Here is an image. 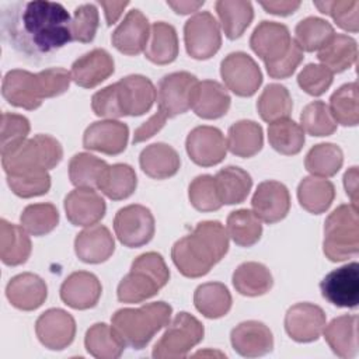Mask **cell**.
<instances>
[{"mask_svg":"<svg viewBox=\"0 0 359 359\" xmlns=\"http://www.w3.org/2000/svg\"><path fill=\"white\" fill-rule=\"evenodd\" d=\"M1 31L17 52L32 59L73 41L70 14L60 3L48 0L13 3L1 13Z\"/></svg>","mask_w":359,"mask_h":359,"instance_id":"6da1fadb","label":"cell"},{"mask_svg":"<svg viewBox=\"0 0 359 359\" xmlns=\"http://www.w3.org/2000/svg\"><path fill=\"white\" fill-rule=\"evenodd\" d=\"M229 234L217 220L199 222L192 233L177 240L171 258L177 269L187 278H201L227 254Z\"/></svg>","mask_w":359,"mask_h":359,"instance_id":"7a4b0ae2","label":"cell"},{"mask_svg":"<svg viewBox=\"0 0 359 359\" xmlns=\"http://www.w3.org/2000/svg\"><path fill=\"white\" fill-rule=\"evenodd\" d=\"M172 307L165 302H153L136 309H119L112 314L111 325L126 346L143 349L171 318Z\"/></svg>","mask_w":359,"mask_h":359,"instance_id":"3957f363","label":"cell"},{"mask_svg":"<svg viewBox=\"0 0 359 359\" xmlns=\"http://www.w3.org/2000/svg\"><path fill=\"white\" fill-rule=\"evenodd\" d=\"M168 280L170 269L158 252L140 254L132 262L129 273L118 285V300L122 303H142L156 296Z\"/></svg>","mask_w":359,"mask_h":359,"instance_id":"277c9868","label":"cell"},{"mask_svg":"<svg viewBox=\"0 0 359 359\" xmlns=\"http://www.w3.org/2000/svg\"><path fill=\"white\" fill-rule=\"evenodd\" d=\"M323 251L332 262L345 261L359 252L358 208L339 205L324 223Z\"/></svg>","mask_w":359,"mask_h":359,"instance_id":"5b68a950","label":"cell"},{"mask_svg":"<svg viewBox=\"0 0 359 359\" xmlns=\"http://www.w3.org/2000/svg\"><path fill=\"white\" fill-rule=\"evenodd\" d=\"M63 158V147L57 139L49 135H35L25 140L14 151L1 156V165L6 174L22 171L50 170Z\"/></svg>","mask_w":359,"mask_h":359,"instance_id":"8992f818","label":"cell"},{"mask_svg":"<svg viewBox=\"0 0 359 359\" xmlns=\"http://www.w3.org/2000/svg\"><path fill=\"white\" fill-rule=\"evenodd\" d=\"M203 324L187 311L178 313L161 338L154 344L151 356L156 359L185 358L203 339Z\"/></svg>","mask_w":359,"mask_h":359,"instance_id":"52a82bcc","label":"cell"},{"mask_svg":"<svg viewBox=\"0 0 359 359\" xmlns=\"http://www.w3.org/2000/svg\"><path fill=\"white\" fill-rule=\"evenodd\" d=\"M187 53L196 60L210 59L222 46L220 25L209 11H199L184 25Z\"/></svg>","mask_w":359,"mask_h":359,"instance_id":"ba28073f","label":"cell"},{"mask_svg":"<svg viewBox=\"0 0 359 359\" xmlns=\"http://www.w3.org/2000/svg\"><path fill=\"white\" fill-rule=\"evenodd\" d=\"M115 236L128 248H137L147 244L156 230L154 217L143 205H128L119 209L114 217Z\"/></svg>","mask_w":359,"mask_h":359,"instance_id":"9c48e42d","label":"cell"},{"mask_svg":"<svg viewBox=\"0 0 359 359\" xmlns=\"http://www.w3.org/2000/svg\"><path fill=\"white\" fill-rule=\"evenodd\" d=\"M224 86L238 97L254 95L262 84V73L257 62L245 52H231L220 63Z\"/></svg>","mask_w":359,"mask_h":359,"instance_id":"30bf717a","label":"cell"},{"mask_svg":"<svg viewBox=\"0 0 359 359\" xmlns=\"http://www.w3.org/2000/svg\"><path fill=\"white\" fill-rule=\"evenodd\" d=\"M198 79L189 72H174L165 74L157 87L158 111L167 118L185 114L192 107V97Z\"/></svg>","mask_w":359,"mask_h":359,"instance_id":"8fae6325","label":"cell"},{"mask_svg":"<svg viewBox=\"0 0 359 359\" xmlns=\"http://www.w3.org/2000/svg\"><path fill=\"white\" fill-rule=\"evenodd\" d=\"M323 297L337 307L356 309L359 304V265L351 262L324 276L320 282Z\"/></svg>","mask_w":359,"mask_h":359,"instance_id":"7c38bea8","label":"cell"},{"mask_svg":"<svg viewBox=\"0 0 359 359\" xmlns=\"http://www.w3.org/2000/svg\"><path fill=\"white\" fill-rule=\"evenodd\" d=\"M189 158L201 167H212L222 163L227 153V143L220 129L215 126H196L185 140Z\"/></svg>","mask_w":359,"mask_h":359,"instance_id":"4fadbf2b","label":"cell"},{"mask_svg":"<svg viewBox=\"0 0 359 359\" xmlns=\"http://www.w3.org/2000/svg\"><path fill=\"white\" fill-rule=\"evenodd\" d=\"M4 100L17 108L34 111L42 105V90L38 73L22 69H13L6 73L1 83Z\"/></svg>","mask_w":359,"mask_h":359,"instance_id":"5bb4252c","label":"cell"},{"mask_svg":"<svg viewBox=\"0 0 359 359\" xmlns=\"http://www.w3.org/2000/svg\"><path fill=\"white\" fill-rule=\"evenodd\" d=\"M327 324L324 310L313 303H296L285 314L286 334L296 342H313Z\"/></svg>","mask_w":359,"mask_h":359,"instance_id":"9a60e30c","label":"cell"},{"mask_svg":"<svg viewBox=\"0 0 359 359\" xmlns=\"http://www.w3.org/2000/svg\"><path fill=\"white\" fill-rule=\"evenodd\" d=\"M35 332L45 348L62 351L76 337V321L72 314L62 309H49L36 318Z\"/></svg>","mask_w":359,"mask_h":359,"instance_id":"2e32d148","label":"cell"},{"mask_svg":"<svg viewBox=\"0 0 359 359\" xmlns=\"http://www.w3.org/2000/svg\"><path fill=\"white\" fill-rule=\"evenodd\" d=\"M292 41L290 32L285 24L261 21L251 34L250 46L266 66L283 57L289 50Z\"/></svg>","mask_w":359,"mask_h":359,"instance_id":"e0dca14e","label":"cell"},{"mask_svg":"<svg viewBox=\"0 0 359 359\" xmlns=\"http://www.w3.org/2000/svg\"><path fill=\"white\" fill-rule=\"evenodd\" d=\"M252 212L261 222L278 223L286 217L290 209V195L285 184L273 180L261 182L251 199Z\"/></svg>","mask_w":359,"mask_h":359,"instance_id":"ac0fdd59","label":"cell"},{"mask_svg":"<svg viewBox=\"0 0 359 359\" xmlns=\"http://www.w3.org/2000/svg\"><path fill=\"white\" fill-rule=\"evenodd\" d=\"M128 140V125L115 119L93 122L83 135V146L86 149L108 156L121 154L126 149Z\"/></svg>","mask_w":359,"mask_h":359,"instance_id":"d6986e66","label":"cell"},{"mask_svg":"<svg viewBox=\"0 0 359 359\" xmlns=\"http://www.w3.org/2000/svg\"><path fill=\"white\" fill-rule=\"evenodd\" d=\"M65 212L73 226L88 227L97 224L105 215L107 205L104 198L94 189L79 187L65 198Z\"/></svg>","mask_w":359,"mask_h":359,"instance_id":"ffe728a7","label":"cell"},{"mask_svg":"<svg viewBox=\"0 0 359 359\" xmlns=\"http://www.w3.org/2000/svg\"><path fill=\"white\" fill-rule=\"evenodd\" d=\"M150 24L146 15L133 8L128 11L125 18L114 29L111 41L115 49L128 56H136L144 52L149 36H150Z\"/></svg>","mask_w":359,"mask_h":359,"instance_id":"44dd1931","label":"cell"},{"mask_svg":"<svg viewBox=\"0 0 359 359\" xmlns=\"http://www.w3.org/2000/svg\"><path fill=\"white\" fill-rule=\"evenodd\" d=\"M116 86L123 116H140L151 109L157 91L150 79L142 74H129Z\"/></svg>","mask_w":359,"mask_h":359,"instance_id":"7402d4cb","label":"cell"},{"mask_svg":"<svg viewBox=\"0 0 359 359\" xmlns=\"http://www.w3.org/2000/svg\"><path fill=\"white\" fill-rule=\"evenodd\" d=\"M230 342L233 349L244 358L264 356L273 349L272 331L261 321H243L231 330Z\"/></svg>","mask_w":359,"mask_h":359,"instance_id":"603a6c76","label":"cell"},{"mask_svg":"<svg viewBox=\"0 0 359 359\" xmlns=\"http://www.w3.org/2000/svg\"><path fill=\"white\" fill-rule=\"evenodd\" d=\"M102 293L98 278L87 271L70 273L60 286L62 302L74 310H87L97 306Z\"/></svg>","mask_w":359,"mask_h":359,"instance_id":"cb8c5ba5","label":"cell"},{"mask_svg":"<svg viewBox=\"0 0 359 359\" xmlns=\"http://www.w3.org/2000/svg\"><path fill=\"white\" fill-rule=\"evenodd\" d=\"M114 70L115 63L112 56L105 49L95 48L76 59L70 73L72 80L77 86L83 88H94L112 76Z\"/></svg>","mask_w":359,"mask_h":359,"instance_id":"d4e9b609","label":"cell"},{"mask_svg":"<svg viewBox=\"0 0 359 359\" xmlns=\"http://www.w3.org/2000/svg\"><path fill=\"white\" fill-rule=\"evenodd\" d=\"M74 251L86 264H101L111 258L115 251V240L104 224L88 226L74 238Z\"/></svg>","mask_w":359,"mask_h":359,"instance_id":"484cf974","label":"cell"},{"mask_svg":"<svg viewBox=\"0 0 359 359\" xmlns=\"http://www.w3.org/2000/svg\"><path fill=\"white\" fill-rule=\"evenodd\" d=\"M6 296L15 309L32 311L45 303L48 297V286L41 276L24 272L8 280L6 286Z\"/></svg>","mask_w":359,"mask_h":359,"instance_id":"4316f807","label":"cell"},{"mask_svg":"<svg viewBox=\"0 0 359 359\" xmlns=\"http://www.w3.org/2000/svg\"><path fill=\"white\" fill-rule=\"evenodd\" d=\"M230 102V94L220 83L202 80L195 87L191 108L202 119H217L227 114Z\"/></svg>","mask_w":359,"mask_h":359,"instance_id":"83f0119b","label":"cell"},{"mask_svg":"<svg viewBox=\"0 0 359 359\" xmlns=\"http://www.w3.org/2000/svg\"><path fill=\"white\" fill-rule=\"evenodd\" d=\"M324 339L331 351L342 358L352 359L358 355V316L344 314L325 324Z\"/></svg>","mask_w":359,"mask_h":359,"instance_id":"f1b7e54d","label":"cell"},{"mask_svg":"<svg viewBox=\"0 0 359 359\" xmlns=\"http://www.w3.org/2000/svg\"><path fill=\"white\" fill-rule=\"evenodd\" d=\"M139 164L147 177L153 180H165L178 172L181 160L175 149L160 142L149 144L142 150Z\"/></svg>","mask_w":359,"mask_h":359,"instance_id":"f546056e","label":"cell"},{"mask_svg":"<svg viewBox=\"0 0 359 359\" xmlns=\"http://www.w3.org/2000/svg\"><path fill=\"white\" fill-rule=\"evenodd\" d=\"M31 238L22 226L0 220V258L3 264L17 266L25 264L31 255Z\"/></svg>","mask_w":359,"mask_h":359,"instance_id":"4dcf8cb0","label":"cell"},{"mask_svg":"<svg viewBox=\"0 0 359 359\" xmlns=\"http://www.w3.org/2000/svg\"><path fill=\"white\" fill-rule=\"evenodd\" d=\"M180 52L175 28L164 21L154 22L144 49V56L154 65L172 63Z\"/></svg>","mask_w":359,"mask_h":359,"instance_id":"1f68e13d","label":"cell"},{"mask_svg":"<svg viewBox=\"0 0 359 359\" xmlns=\"http://www.w3.org/2000/svg\"><path fill=\"white\" fill-rule=\"evenodd\" d=\"M334 184L321 177H304L297 187V199L300 206L313 215H321L334 202Z\"/></svg>","mask_w":359,"mask_h":359,"instance_id":"d6a6232c","label":"cell"},{"mask_svg":"<svg viewBox=\"0 0 359 359\" xmlns=\"http://www.w3.org/2000/svg\"><path fill=\"white\" fill-rule=\"evenodd\" d=\"M233 286L243 296H262L272 289L271 271L261 262L248 261L240 264L233 272Z\"/></svg>","mask_w":359,"mask_h":359,"instance_id":"836d02e7","label":"cell"},{"mask_svg":"<svg viewBox=\"0 0 359 359\" xmlns=\"http://www.w3.org/2000/svg\"><path fill=\"white\" fill-rule=\"evenodd\" d=\"M226 143L231 154L243 158L252 157L264 146L262 128L254 121H237L229 128Z\"/></svg>","mask_w":359,"mask_h":359,"instance_id":"e575fe53","label":"cell"},{"mask_svg":"<svg viewBox=\"0 0 359 359\" xmlns=\"http://www.w3.org/2000/svg\"><path fill=\"white\" fill-rule=\"evenodd\" d=\"M318 60L332 73H342L352 67L358 57V45L352 36L334 34L318 50Z\"/></svg>","mask_w":359,"mask_h":359,"instance_id":"d590c367","label":"cell"},{"mask_svg":"<svg viewBox=\"0 0 359 359\" xmlns=\"http://www.w3.org/2000/svg\"><path fill=\"white\" fill-rule=\"evenodd\" d=\"M84 346L86 351L94 358L116 359L123 353L126 344L112 325L97 323L87 330Z\"/></svg>","mask_w":359,"mask_h":359,"instance_id":"8d00e7d4","label":"cell"},{"mask_svg":"<svg viewBox=\"0 0 359 359\" xmlns=\"http://www.w3.org/2000/svg\"><path fill=\"white\" fill-rule=\"evenodd\" d=\"M222 29L229 39L240 38L254 18V8L245 0H219L215 3Z\"/></svg>","mask_w":359,"mask_h":359,"instance_id":"74e56055","label":"cell"},{"mask_svg":"<svg viewBox=\"0 0 359 359\" xmlns=\"http://www.w3.org/2000/svg\"><path fill=\"white\" fill-rule=\"evenodd\" d=\"M231 294L220 282L202 283L195 289L194 304L206 318H220L231 309Z\"/></svg>","mask_w":359,"mask_h":359,"instance_id":"f35d334b","label":"cell"},{"mask_svg":"<svg viewBox=\"0 0 359 359\" xmlns=\"http://www.w3.org/2000/svg\"><path fill=\"white\" fill-rule=\"evenodd\" d=\"M215 180L223 205H236L244 202L252 187L251 175L245 170L236 165H227L219 170Z\"/></svg>","mask_w":359,"mask_h":359,"instance_id":"ab89813d","label":"cell"},{"mask_svg":"<svg viewBox=\"0 0 359 359\" xmlns=\"http://www.w3.org/2000/svg\"><path fill=\"white\" fill-rule=\"evenodd\" d=\"M137 187L135 170L125 163L108 165L100 180L98 189L112 201L129 198Z\"/></svg>","mask_w":359,"mask_h":359,"instance_id":"60d3db41","label":"cell"},{"mask_svg":"<svg viewBox=\"0 0 359 359\" xmlns=\"http://www.w3.org/2000/svg\"><path fill=\"white\" fill-rule=\"evenodd\" d=\"M257 109L261 119L268 123L289 118L293 109V101L289 90L278 83L268 84L258 97Z\"/></svg>","mask_w":359,"mask_h":359,"instance_id":"b9f144b4","label":"cell"},{"mask_svg":"<svg viewBox=\"0 0 359 359\" xmlns=\"http://www.w3.org/2000/svg\"><path fill=\"white\" fill-rule=\"evenodd\" d=\"M268 140L273 150L285 156L297 154L304 144V130L290 118H283L269 123Z\"/></svg>","mask_w":359,"mask_h":359,"instance_id":"7bdbcfd3","label":"cell"},{"mask_svg":"<svg viewBox=\"0 0 359 359\" xmlns=\"http://www.w3.org/2000/svg\"><path fill=\"white\" fill-rule=\"evenodd\" d=\"M344 163V153L334 143H318L313 146L304 158L306 170L321 178L334 177Z\"/></svg>","mask_w":359,"mask_h":359,"instance_id":"ee69618b","label":"cell"},{"mask_svg":"<svg viewBox=\"0 0 359 359\" xmlns=\"http://www.w3.org/2000/svg\"><path fill=\"white\" fill-rule=\"evenodd\" d=\"M227 234L240 247H252L262 236L259 217L250 209H238L227 216Z\"/></svg>","mask_w":359,"mask_h":359,"instance_id":"f6af8a7d","label":"cell"},{"mask_svg":"<svg viewBox=\"0 0 359 359\" xmlns=\"http://www.w3.org/2000/svg\"><path fill=\"white\" fill-rule=\"evenodd\" d=\"M330 112L334 121L342 126H356L359 122L358 83L341 86L330 98Z\"/></svg>","mask_w":359,"mask_h":359,"instance_id":"bcb514c9","label":"cell"},{"mask_svg":"<svg viewBox=\"0 0 359 359\" xmlns=\"http://www.w3.org/2000/svg\"><path fill=\"white\" fill-rule=\"evenodd\" d=\"M108 164L90 154V153H77L69 161V178L70 182L79 188H98L100 180Z\"/></svg>","mask_w":359,"mask_h":359,"instance_id":"7dc6e473","label":"cell"},{"mask_svg":"<svg viewBox=\"0 0 359 359\" xmlns=\"http://www.w3.org/2000/svg\"><path fill=\"white\" fill-rule=\"evenodd\" d=\"M335 34L332 25L320 17H306L294 28V42L302 50H320Z\"/></svg>","mask_w":359,"mask_h":359,"instance_id":"c3c4849f","label":"cell"},{"mask_svg":"<svg viewBox=\"0 0 359 359\" xmlns=\"http://www.w3.org/2000/svg\"><path fill=\"white\" fill-rule=\"evenodd\" d=\"M20 222L28 234L41 237L59 224V212L52 203H32L24 208Z\"/></svg>","mask_w":359,"mask_h":359,"instance_id":"681fc988","label":"cell"},{"mask_svg":"<svg viewBox=\"0 0 359 359\" xmlns=\"http://www.w3.org/2000/svg\"><path fill=\"white\" fill-rule=\"evenodd\" d=\"M300 123L304 132L317 137L330 136L337 130V122L334 121L328 105L323 101L307 104L300 114Z\"/></svg>","mask_w":359,"mask_h":359,"instance_id":"f907efd6","label":"cell"},{"mask_svg":"<svg viewBox=\"0 0 359 359\" xmlns=\"http://www.w3.org/2000/svg\"><path fill=\"white\" fill-rule=\"evenodd\" d=\"M6 175L10 189L20 198L27 199L41 196L50 189V175L46 170L22 171Z\"/></svg>","mask_w":359,"mask_h":359,"instance_id":"816d5d0a","label":"cell"},{"mask_svg":"<svg viewBox=\"0 0 359 359\" xmlns=\"http://www.w3.org/2000/svg\"><path fill=\"white\" fill-rule=\"evenodd\" d=\"M188 198L191 205L199 212H215L223 206L216 180L209 174L198 175L188 187Z\"/></svg>","mask_w":359,"mask_h":359,"instance_id":"f5cc1de1","label":"cell"},{"mask_svg":"<svg viewBox=\"0 0 359 359\" xmlns=\"http://www.w3.org/2000/svg\"><path fill=\"white\" fill-rule=\"evenodd\" d=\"M320 13L330 15L334 22L348 32H358L359 29V1L356 0H334V1H314Z\"/></svg>","mask_w":359,"mask_h":359,"instance_id":"db71d44e","label":"cell"},{"mask_svg":"<svg viewBox=\"0 0 359 359\" xmlns=\"http://www.w3.org/2000/svg\"><path fill=\"white\" fill-rule=\"evenodd\" d=\"M29 121L20 115L11 112H3L1 115V132H0V151L6 156L15 149H18L27 139L29 133Z\"/></svg>","mask_w":359,"mask_h":359,"instance_id":"11a10c76","label":"cell"},{"mask_svg":"<svg viewBox=\"0 0 359 359\" xmlns=\"http://www.w3.org/2000/svg\"><path fill=\"white\" fill-rule=\"evenodd\" d=\"M100 25L98 10L94 4L86 3L76 7L72 18V36L73 41L88 43L94 39Z\"/></svg>","mask_w":359,"mask_h":359,"instance_id":"9f6ffc18","label":"cell"},{"mask_svg":"<svg viewBox=\"0 0 359 359\" xmlns=\"http://www.w3.org/2000/svg\"><path fill=\"white\" fill-rule=\"evenodd\" d=\"M334 73L323 65L309 63L297 74L299 87L309 95L318 97L324 94L332 84Z\"/></svg>","mask_w":359,"mask_h":359,"instance_id":"6f0895ef","label":"cell"},{"mask_svg":"<svg viewBox=\"0 0 359 359\" xmlns=\"http://www.w3.org/2000/svg\"><path fill=\"white\" fill-rule=\"evenodd\" d=\"M91 108H93V112L101 118L115 119V118L123 116L116 83L98 90L91 97Z\"/></svg>","mask_w":359,"mask_h":359,"instance_id":"680465c9","label":"cell"},{"mask_svg":"<svg viewBox=\"0 0 359 359\" xmlns=\"http://www.w3.org/2000/svg\"><path fill=\"white\" fill-rule=\"evenodd\" d=\"M38 79L43 98H53L69 90L72 73L63 67H50L39 72Z\"/></svg>","mask_w":359,"mask_h":359,"instance_id":"91938a15","label":"cell"},{"mask_svg":"<svg viewBox=\"0 0 359 359\" xmlns=\"http://www.w3.org/2000/svg\"><path fill=\"white\" fill-rule=\"evenodd\" d=\"M303 50L299 48V45L294 42V39L290 43L289 50L283 57L276 60L275 63L266 65V72L269 77L272 79H287L290 77L294 70L299 67V65L303 62Z\"/></svg>","mask_w":359,"mask_h":359,"instance_id":"94428289","label":"cell"},{"mask_svg":"<svg viewBox=\"0 0 359 359\" xmlns=\"http://www.w3.org/2000/svg\"><path fill=\"white\" fill-rule=\"evenodd\" d=\"M168 118L157 109V112L154 115H151L146 122H143L136 130H135V135H133V143H140V142H144L147 139H150L151 136H154L164 125H165V121Z\"/></svg>","mask_w":359,"mask_h":359,"instance_id":"6125c7cd","label":"cell"},{"mask_svg":"<svg viewBox=\"0 0 359 359\" xmlns=\"http://www.w3.org/2000/svg\"><path fill=\"white\" fill-rule=\"evenodd\" d=\"M259 4L266 13L282 17L293 14L300 7V1H261Z\"/></svg>","mask_w":359,"mask_h":359,"instance_id":"be15d7a7","label":"cell"},{"mask_svg":"<svg viewBox=\"0 0 359 359\" xmlns=\"http://www.w3.org/2000/svg\"><path fill=\"white\" fill-rule=\"evenodd\" d=\"M98 4L104 8L107 25H112L119 20L123 10L129 6V1H98Z\"/></svg>","mask_w":359,"mask_h":359,"instance_id":"e7e4bbea","label":"cell"},{"mask_svg":"<svg viewBox=\"0 0 359 359\" xmlns=\"http://www.w3.org/2000/svg\"><path fill=\"white\" fill-rule=\"evenodd\" d=\"M344 187L346 195L351 198V205L358 208V167H351L344 174Z\"/></svg>","mask_w":359,"mask_h":359,"instance_id":"03108f58","label":"cell"},{"mask_svg":"<svg viewBox=\"0 0 359 359\" xmlns=\"http://www.w3.org/2000/svg\"><path fill=\"white\" fill-rule=\"evenodd\" d=\"M205 1H167V6L171 7L177 14H191L194 11H198L199 7H202Z\"/></svg>","mask_w":359,"mask_h":359,"instance_id":"003e7915","label":"cell"}]
</instances>
